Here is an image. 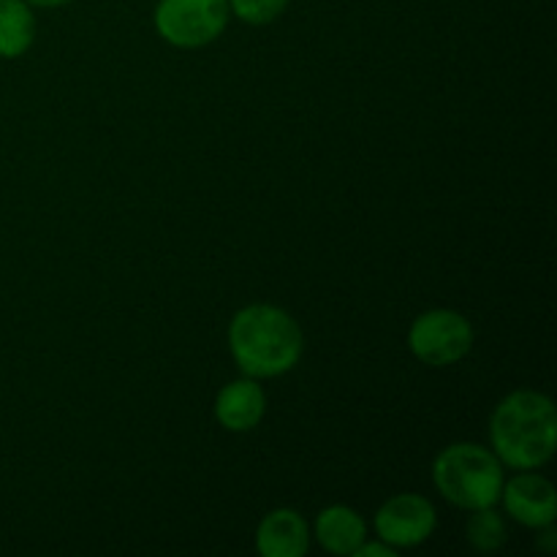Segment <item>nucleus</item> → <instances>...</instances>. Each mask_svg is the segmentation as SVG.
<instances>
[{
  "label": "nucleus",
  "instance_id": "nucleus-14",
  "mask_svg": "<svg viewBox=\"0 0 557 557\" xmlns=\"http://www.w3.org/2000/svg\"><path fill=\"white\" fill-rule=\"evenodd\" d=\"M395 555L397 549L389 547V544H384L381 539L379 542H368V539H364V542L357 547V553H354V557H395Z\"/></svg>",
  "mask_w": 557,
  "mask_h": 557
},
{
  "label": "nucleus",
  "instance_id": "nucleus-3",
  "mask_svg": "<svg viewBox=\"0 0 557 557\" xmlns=\"http://www.w3.org/2000/svg\"><path fill=\"white\" fill-rule=\"evenodd\" d=\"M433 482L438 493L457 509L476 511L495 506L504 490V462L482 444H451L433 462Z\"/></svg>",
  "mask_w": 557,
  "mask_h": 557
},
{
  "label": "nucleus",
  "instance_id": "nucleus-13",
  "mask_svg": "<svg viewBox=\"0 0 557 557\" xmlns=\"http://www.w3.org/2000/svg\"><path fill=\"white\" fill-rule=\"evenodd\" d=\"M288 3L292 0H228V11L248 25H270L288 9Z\"/></svg>",
  "mask_w": 557,
  "mask_h": 557
},
{
  "label": "nucleus",
  "instance_id": "nucleus-15",
  "mask_svg": "<svg viewBox=\"0 0 557 557\" xmlns=\"http://www.w3.org/2000/svg\"><path fill=\"white\" fill-rule=\"evenodd\" d=\"M539 536H536V547L542 549V553H555L557 549V531H555V522L553 525H544V528H536Z\"/></svg>",
  "mask_w": 557,
  "mask_h": 557
},
{
  "label": "nucleus",
  "instance_id": "nucleus-9",
  "mask_svg": "<svg viewBox=\"0 0 557 557\" xmlns=\"http://www.w3.org/2000/svg\"><path fill=\"white\" fill-rule=\"evenodd\" d=\"M256 549L261 557H305L310 549V531L297 509H272L256 531Z\"/></svg>",
  "mask_w": 557,
  "mask_h": 557
},
{
  "label": "nucleus",
  "instance_id": "nucleus-2",
  "mask_svg": "<svg viewBox=\"0 0 557 557\" xmlns=\"http://www.w3.org/2000/svg\"><path fill=\"white\" fill-rule=\"evenodd\" d=\"M305 337L297 319L275 305H248L228 324V351L250 379H277L297 368Z\"/></svg>",
  "mask_w": 557,
  "mask_h": 557
},
{
  "label": "nucleus",
  "instance_id": "nucleus-10",
  "mask_svg": "<svg viewBox=\"0 0 557 557\" xmlns=\"http://www.w3.org/2000/svg\"><path fill=\"white\" fill-rule=\"evenodd\" d=\"M315 539L321 547L330 555H354L359 544L368 539V525H364L362 515L351 506H326L313 525Z\"/></svg>",
  "mask_w": 557,
  "mask_h": 557
},
{
  "label": "nucleus",
  "instance_id": "nucleus-5",
  "mask_svg": "<svg viewBox=\"0 0 557 557\" xmlns=\"http://www.w3.org/2000/svg\"><path fill=\"white\" fill-rule=\"evenodd\" d=\"M228 0H158L156 30L177 49H199L215 41L228 25Z\"/></svg>",
  "mask_w": 557,
  "mask_h": 557
},
{
  "label": "nucleus",
  "instance_id": "nucleus-16",
  "mask_svg": "<svg viewBox=\"0 0 557 557\" xmlns=\"http://www.w3.org/2000/svg\"><path fill=\"white\" fill-rule=\"evenodd\" d=\"M25 3L38 5V9H58V5L71 3V0H25Z\"/></svg>",
  "mask_w": 557,
  "mask_h": 557
},
{
  "label": "nucleus",
  "instance_id": "nucleus-8",
  "mask_svg": "<svg viewBox=\"0 0 557 557\" xmlns=\"http://www.w3.org/2000/svg\"><path fill=\"white\" fill-rule=\"evenodd\" d=\"M264 411L267 395L259 379H250V375L226 384L215 397V419L228 433H250L261 424Z\"/></svg>",
  "mask_w": 557,
  "mask_h": 557
},
{
  "label": "nucleus",
  "instance_id": "nucleus-12",
  "mask_svg": "<svg viewBox=\"0 0 557 557\" xmlns=\"http://www.w3.org/2000/svg\"><path fill=\"white\" fill-rule=\"evenodd\" d=\"M466 536L468 544L479 553H498L500 547L506 544V522L493 506L487 509H476L471 511L466 522Z\"/></svg>",
  "mask_w": 557,
  "mask_h": 557
},
{
  "label": "nucleus",
  "instance_id": "nucleus-1",
  "mask_svg": "<svg viewBox=\"0 0 557 557\" xmlns=\"http://www.w3.org/2000/svg\"><path fill=\"white\" fill-rule=\"evenodd\" d=\"M490 441L495 457L515 471L547 466L557 449L555 403L542 392H511L490 417Z\"/></svg>",
  "mask_w": 557,
  "mask_h": 557
},
{
  "label": "nucleus",
  "instance_id": "nucleus-4",
  "mask_svg": "<svg viewBox=\"0 0 557 557\" xmlns=\"http://www.w3.org/2000/svg\"><path fill=\"white\" fill-rule=\"evenodd\" d=\"M408 348L419 362L430 364V368H449L471 354L473 326L457 310H424L408 330Z\"/></svg>",
  "mask_w": 557,
  "mask_h": 557
},
{
  "label": "nucleus",
  "instance_id": "nucleus-6",
  "mask_svg": "<svg viewBox=\"0 0 557 557\" xmlns=\"http://www.w3.org/2000/svg\"><path fill=\"white\" fill-rule=\"evenodd\" d=\"M375 536L395 549H411L428 542L438 525L435 506L419 493H397L375 511Z\"/></svg>",
  "mask_w": 557,
  "mask_h": 557
},
{
  "label": "nucleus",
  "instance_id": "nucleus-7",
  "mask_svg": "<svg viewBox=\"0 0 557 557\" xmlns=\"http://www.w3.org/2000/svg\"><path fill=\"white\" fill-rule=\"evenodd\" d=\"M500 500L506 506V515H511L525 528H544L557 520L555 484L536 471H522L504 482Z\"/></svg>",
  "mask_w": 557,
  "mask_h": 557
},
{
  "label": "nucleus",
  "instance_id": "nucleus-11",
  "mask_svg": "<svg viewBox=\"0 0 557 557\" xmlns=\"http://www.w3.org/2000/svg\"><path fill=\"white\" fill-rule=\"evenodd\" d=\"M36 41V16L25 0H0V58H22Z\"/></svg>",
  "mask_w": 557,
  "mask_h": 557
}]
</instances>
